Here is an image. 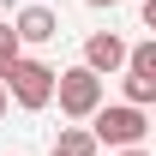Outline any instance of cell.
<instances>
[{
	"instance_id": "1",
	"label": "cell",
	"mask_w": 156,
	"mask_h": 156,
	"mask_svg": "<svg viewBox=\"0 0 156 156\" xmlns=\"http://www.w3.org/2000/svg\"><path fill=\"white\" fill-rule=\"evenodd\" d=\"M144 132H150V114H144V108H132V102H108V96H102L96 108H90V138H96L102 150L144 144Z\"/></svg>"
},
{
	"instance_id": "2",
	"label": "cell",
	"mask_w": 156,
	"mask_h": 156,
	"mask_svg": "<svg viewBox=\"0 0 156 156\" xmlns=\"http://www.w3.org/2000/svg\"><path fill=\"white\" fill-rule=\"evenodd\" d=\"M6 102H18L24 114H36V108H48L54 102V66L48 60H36V54H18L12 66H6Z\"/></svg>"
},
{
	"instance_id": "3",
	"label": "cell",
	"mask_w": 156,
	"mask_h": 156,
	"mask_svg": "<svg viewBox=\"0 0 156 156\" xmlns=\"http://www.w3.org/2000/svg\"><path fill=\"white\" fill-rule=\"evenodd\" d=\"M108 96L102 90V78L78 60V66H66V72H54V102H60V114L66 120H90V108Z\"/></svg>"
},
{
	"instance_id": "4",
	"label": "cell",
	"mask_w": 156,
	"mask_h": 156,
	"mask_svg": "<svg viewBox=\"0 0 156 156\" xmlns=\"http://www.w3.org/2000/svg\"><path fill=\"white\" fill-rule=\"evenodd\" d=\"M12 36H18L24 48H42V42L60 36V18L48 6H18V12H12Z\"/></svg>"
},
{
	"instance_id": "5",
	"label": "cell",
	"mask_w": 156,
	"mask_h": 156,
	"mask_svg": "<svg viewBox=\"0 0 156 156\" xmlns=\"http://www.w3.org/2000/svg\"><path fill=\"white\" fill-rule=\"evenodd\" d=\"M84 66L96 78H114L120 66H126V36H114V30H96V36L84 42Z\"/></svg>"
},
{
	"instance_id": "6",
	"label": "cell",
	"mask_w": 156,
	"mask_h": 156,
	"mask_svg": "<svg viewBox=\"0 0 156 156\" xmlns=\"http://www.w3.org/2000/svg\"><path fill=\"white\" fill-rule=\"evenodd\" d=\"M54 150H60V156H96L102 144L90 138V126H60V138H54Z\"/></svg>"
},
{
	"instance_id": "7",
	"label": "cell",
	"mask_w": 156,
	"mask_h": 156,
	"mask_svg": "<svg viewBox=\"0 0 156 156\" xmlns=\"http://www.w3.org/2000/svg\"><path fill=\"white\" fill-rule=\"evenodd\" d=\"M120 96L132 102V108H150V102H156V78H144V72H120Z\"/></svg>"
},
{
	"instance_id": "8",
	"label": "cell",
	"mask_w": 156,
	"mask_h": 156,
	"mask_svg": "<svg viewBox=\"0 0 156 156\" xmlns=\"http://www.w3.org/2000/svg\"><path fill=\"white\" fill-rule=\"evenodd\" d=\"M18 54H24V42L12 36V24H0V78H6V66H12Z\"/></svg>"
},
{
	"instance_id": "9",
	"label": "cell",
	"mask_w": 156,
	"mask_h": 156,
	"mask_svg": "<svg viewBox=\"0 0 156 156\" xmlns=\"http://www.w3.org/2000/svg\"><path fill=\"white\" fill-rule=\"evenodd\" d=\"M114 156H150V150H144V144H126V150H114Z\"/></svg>"
},
{
	"instance_id": "10",
	"label": "cell",
	"mask_w": 156,
	"mask_h": 156,
	"mask_svg": "<svg viewBox=\"0 0 156 156\" xmlns=\"http://www.w3.org/2000/svg\"><path fill=\"white\" fill-rule=\"evenodd\" d=\"M84 6H96V12H108V6H120V0H84Z\"/></svg>"
},
{
	"instance_id": "11",
	"label": "cell",
	"mask_w": 156,
	"mask_h": 156,
	"mask_svg": "<svg viewBox=\"0 0 156 156\" xmlns=\"http://www.w3.org/2000/svg\"><path fill=\"white\" fill-rule=\"evenodd\" d=\"M6 108H12V102H6V84H0V120H6Z\"/></svg>"
},
{
	"instance_id": "12",
	"label": "cell",
	"mask_w": 156,
	"mask_h": 156,
	"mask_svg": "<svg viewBox=\"0 0 156 156\" xmlns=\"http://www.w3.org/2000/svg\"><path fill=\"white\" fill-rule=\"evenodd\" d=\"M48 156H60V150H48Z\"/></svg>"
},
{
	"instance_id": "13",
	"label": "cell",
	"mask_w": 156,
	"mask_h": 156,
	"mask_svg": "<svg viewBox=\"0 0 156 156\" xmlns=\"http://www.w3.org/2000/svg\"><path fill=\"white\" fill-rule=\"evenodd\" d=\"M12 156H18V150H12Z\"/></svg>"
}]
</instances>
